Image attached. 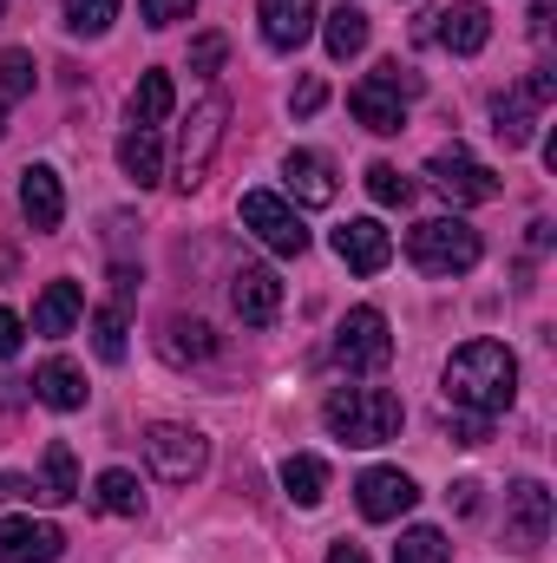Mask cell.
<instances>
[{
  "label": "cell",
  "mask_w": 557,
  "mask_h": 563,
  "mask_svg": "<svg viewBox=\"0 0 557 563\" xmlns=\"http://www.w3.org/2000/svg\"><path fill=\"white\" fill-rule=\"evenodd\" d=\"M518 400V361L505 341H466L452 361H446V407H466V413H505Z\"/></svg>",
  "instance_id": "6da1fadb"
},
{
  "label": "cell",
  "mask_w": 557,
  "mask_h": 563,
  "mask_svg": "<svg viewBox=\"0 0 557 563\" xmlns=\"http://www.w3.org/2000/svg\"><path fill=\"white\" fill-rule=\"evenodd\" d=\"M321 426H328L335 439H348V445H387V439H401L407 407H401V394H387V387H335V394L321 400Z\"/></svg>",
  "instance_id": "7a4b0ae2"
},
{
  "label": "cell",
  "mask_w": 557,
  "mask_h": 563,
  "mask_svg": "<svg viewBox=\"0 0 557 563\" xmlns=\"http://www.w3.org/2000/svg\"><path fill=\"white\" fill-rule=\"evenodd\" d=\"M479 256H485V243L459 217H426L407 230V263L419 276H466V269H479Z\"/></svg>",
  "instance_id": "3957f363"
},
{
  "label": "cell",
  "mask_w": 557,
  "mask_h": 563,
  "mask_svg": "<svg viewBox=\"0 0 557 563\" xmlns=\"http://www.w3.org/2000/svg\"><path fill=\"white\" fill-rule=\"evenodd\" d=\"M419 92V79L401 66V59H381L354 92H348V112L368 125V132H381V139H394V132H407V99Z\"/></svg>",
  "instance_id": "277c9868"
},
{
  "label": "cell",
  "mask_w": 557,
  "mask_h": 563,
  "mask_svg": "<svg viewBox=\"0 0 557 563\" xmlns=\"http://www.w3.org/2000/svg\"><path fill=\"white\" fill-rule=\"evenodd\" d=\"M387 361H394L387 314H381V308H348L341 328H335V367H341V374H381Z\"/></svg>",
  "instance_id": "5b68a950"
},
{
  "label": "cell",
  "mask_w": 557,
  "mask_h": 563,
  "mask_svg": "<svg viewBox=\"0 0 557 563\" xmlns=\"http://www.w3.org/2000/svg\"><path fill=\"white\" fill-rule=\"evenodd\" d=\"M144 459L164 485H197L210 472V439L197 426H151L144 432Z\"/></svg>",
  "instance_id": "8992f818"
},
{
  "label": "cell",
  "mask_w": 557,
  "mask_h": 563,
  "mask_svg": "<svg viewBox=\"0 0 557 563\" xmlns=\"http://www.w3.org/2000/svg\"><path fill=\"white\" fill-rule=\"evenodd\" d=\"M243 230L263 243V250H276V256H302L308 250V223H302V210L276 197V190H243Z\"/></svg>",
  "instance_id": "52a82bcc"
},
{
  "label": "cell",
  "mask_w": 557,
  "mask_h": 563,
  "mask_svg": "<svg viewBox=\"0 0 557 563\" xmlns=\"http://www.w3.org/2000/svg\"><path fill=\"white\" fill-rule=\"evenodd\" d=\"M223 119H230V99H223V92H210V99L190 112V125H184V151H177V190H197V184L210 177L217 144H223Z\"/></svg>",
  "instance_id": "ba28073f"
},
{
  "label": "cell",
  "mask_w": 557,
  "mask_h": 563,
  "mask_svg": "<svg viewBox=\"0 0 557 563\" xmlns=\"http://www.w3.org/2000/svg\"><path fill=\"white\" fill-rule=\"evenodd\" d=\"M426 177H433V190L439 197H452V203H492L505 184H499V170H485L472 151H459V144H446V151H433L426 157Z\"/></svg>",
  "instance_id": "9c48e42d"
},
{
  "label": "cell",
  "mask_w": 557,
  "mask_h": 563,
  "mask_svg": "<svg viewBox=\"0 0 557 563\" xmlns=\"http://www.w3.org/2000/svg\"><path fill=\"white\" fill-rule=\"evenodd\" d=\"M354 505H361L368 525H394V518H407L419 505V485L401 465H368V472L354 478Z\"/></svg>",
  "instance_id": "30bf717a"
},
{
  "label": "cell",
  "mask_w": 557,
  "mask_h": 563,
  "mask_svg": "<svg viewBox=\"0 0 557 563\" xmlns=\"http://www.w3.org/2000/svg\"><path fill=\"white\" fill-rule=\"evenodd\" d=\"M505 531H512L518 551H545V538H551V492L538 478H518L505 492Z\"/></svg>",
  "instance_id": "8fae6325"
},
{
  "label": "cell",
  "mask_w": 557,
  "mask_h": 563,
  "mask_svg": "<svg viewBox=\"0 0 557 563\" xmlns=\"http://www.w3.org/2000/svg\"><path fill=\"white\" fill-rule=\"evenodd\" d=\"M335 256H341L354 276H381V269L394 263V236H387L374 217H348V223L335 230Z\"/></svg>",
  "instance_id": "7c38bea8"
},
{
  "label": "cell",
  "mask_w": 557,
  "mask_h": 563,
  "mask_svg": "<svg viewBox=\"0 0 557 563\" xmlns=\"http://www.w3.org/2000/svg\"><path fill=\"white\" fill-rule=\"evenodd\" d=\"M426 33H433L446 53H466V59H472V53H485V40H492V13H485L479 0H452V7L433 13Z\"/></svg>",
  "instance_id": "4fadbf2b"
},
{
  "label": "cell",
  "mask_w": 557,
  "mask_h": 563,
  "mask_svg": "<svg viewBox=\"0 0 557 563\" xmlns=\"http://www.w3.org/2000/svg\"><path fill=\"white\" fill-rule=\"evenodd\" d=\"M66 531L40 518H0V563H59Z\"/></svg>",
  "instance_id": "5bb4252c"
},
{
  "label": "cell",
  "mask_w": 557,
  "mask_h": 563,
  "mask_svg": "<svg viewBox=\"0 0 557 563\" xmlns=\"http://www.w3.org/2000/svg\"><path fill=\"white\" fill-rule=\"evenodd\" d=\"M282 184H288V197L302 203V210H328L335 203V164L321 157V151H288L282 157Z\"/></svg>",
  "instance_id": "9a60e30c"
},
{
  "label": "cell",
  "mask_w": 557,
  "mask_h": 563,
  "mask_svg": "<svg viewBox=\"0 0 557 563\" xmlns=\"http://www.w3.org/2000/svg\"><path fill=\"white\" fill-rule=\"evenodd\" d=\"M26 387H33V400H40V407H53V413H79V407H86V394H92V387H86V367H79V361H66V354L40 361Z\"/></svg>",
  "instance_id": "2e32d148"
},
{
  "label": "cell",
  "mask_w": 557,
  "mask_h": 563,
  "mask_svg": "<svg viewBox=\"0 0 557 563\" xmlns=\"http://www.w3.org/2000/svg\"><path fill=\"white\" fill-rule=\"evenodd\" d=\"M230 308L243 314V328H270V321L282 314V282H276V269H263V263L237 269V276H230Z\"/></svg>",
  "instance_id": "e0dca14e"
},
{
  "label": "cell",
  "mask_w": 557,
  "mask_h": 563,
  "mask_svg": "<svg viewBox=\"0 0 557 563\" xmlns=\"http://www.w3.org/2000/svg\"><path fill=\"white\" fill-rule=\"evenodd\" d=\"M20 210H26L33 230H59V217H66V184H59L53 164H26V177H20Z\"/></svg>",
  "instance_id": "ac0fdd59"
},
{
  "label": "cell",
  "mask_w": 557,
  "mask_h": 563,
  "mask_svg": "<svg viewBox=\"0 0 557 563\" xmlns=\"http://www.w3.org/2000/svg\"><path fill=\"white\" fill-rule=\"evenodd\" d=\"M79 314H86V288H79V282H46L40 301H33V334L59 341V334L79 328Z\"/></svg>",
  "instance_id": "d6986e66"
},
{
  "label": "cell",
  "mask_w": 557,
  "mask_h": 563,
  "mask_svg": "<svg viewBox=\"0 0 557 563\" xmlns=\"http://www.w3.org/2000/svg\"><path fill=\"white\" fill-rule=\"evenodd\" d=\"M256 13H263V40H270L276 53H295V46L315 33V20H321L315 0H263Z\"/></svg>",
  "instance_id": "ffe728a7"
},
{
  "label": "cell",
  "mask_w": 557,
  "mask_h": 563,
  "mask_svg": "<svg viewBox=\"0 0 557 563\" xmlns=\"http://www.w3.org/2000/svg\"><path fill=\"white\" fill-rule=\"evenodd\" d=\"M119 170H125L139 190H151V184L164 177V144H157V132H151V125H132V132L119 139Z\"/></svg>",
  "instance_id": "44dd1931"
},
{
  "label": "cell",
  "mask_w": 557,
  "mask_h": 563,
  "mask_svg": "<svg viewBox=\"0 0 557 563\" xmlns=\"http://www.w3.org/2000/svg\"><path fill=\"white\" fill-rule=\"evenodd\" d=\"M282 492H288V505L315 511V505L328 498V465H321L315 452H288V459H282Z\"/></svg>",
  "instance_id": "7402d4cb"
},
{
  "label": "cell",
  "mask_w": 557,
  "mask_h": 563,
  "mask_svg": "<svg viewBox=\"0 0 557 563\" xmlns=\"http://www.w3.org/2000/svg\"><path fill=\"white\" fill-rule=\"evenodd\" d=\"M321 40H328L335 59H354V53L368 46V13H361L354 0H341L335 13H321Z\"/></svg>",
  "instance_id": "603a6c76"
},
{
  "label": "cell",
  "mask_w": 557,
  "mask_h": 563,
  "mask_svg": "<svg viewBox=\"0 0 557 563\" xmlns=\"http://www.w3.org/2000/svg\"><path fill=\"white\" fill-rule=\"evenodd\" d=\"M40 498H46V505H73V498H79V459H73V445H66V439H53V445H46Z\"/></svg>",
  "instance_id": "cb8c5ba5"
},
{
  "label": "cell",
  "mask_w": 557,
  "mask_h": 563,
  "mask_svg": "<svg viewBox=\"0 0 557 563\" xmlns=\"http://www.w3.org/2000/svg\"><path fill=\"white\" fill-rule=\"evenodd\" d=\"M164 354L184 367V361H210L217 354V334L204 328V321H184V314H171L164 321Z\"/></svg>",
  "instance_id": "d4e9b609"
},
{
  "label": "cell",
  "mask_w": 557,
  "mask_h": 563,
  "mask_svg": "<svg viewBox=\"0 0 557 563\" xmlns=\"http://www.w3.org/2000/svg\"><path fill=\"white\" fill-rule=\"evenodd\" d=\"M171 106H177V86H171V73H144L139 92H132V125H164L171 119Z\"/></svg>",
  "instance_id": "484cf974"
},
{
  "label": "cell",
  "mask_w": 557,
  "mask_h": 563,
  "mask_svg": "<svg viewBox=\"0 0 557 563\" xmlns=\"http://www.w3.org/2000/svg\"><path fill=\"white\" fill-rule=\"evenodd\" d=\"M92 498H99V511H112V518H139V511H144V492H139V478H132L125 465H112V472H99V485H92Z\"/></svg>",
  "instance_id": "4316f807"
},
{
  "label": "cell",
  "mask_w": 557,
  "mask_h": 563,
  "mask_svg": "<svg viewBox=\"0 0 557 563\" xmlns=\"http://www.w3.org/2000/svg\"><path fill=\"white\" fill-rule=\"evenodd\" d=\"M394 563H452V544H446V531H433V525H414V531H401V544H394Z\"/></svg>",
  "instance_id": "83f0119b"
},
{
  "label": "cell",
  "mask_w": 557,
  "mask_h": 563,
  "mask_svg": "<svg viewBox=\"0 0 557 563\" xmlns=\"http://www.w3.org/2000/svg\"><path fill=\"white\" fill-rule=\"evenodd\" d=\"M532 112H538V106H532L525 92H512V99H492V132H499L505 144H532Z\"/></svg>",
  "instance_id": "f1b7e54d"
},
{
  "label": "cell",
  "mask_w": 557,
  "mask_h": 563,
  "mask_svg": "<svg viewBox=\"0 0 557 563\" xmlns=\"http://www.w3.org/2000/svg\"><path fill=\"white\" fill-rule=\"evenodd\" d=\"M368 197L374 203H387V210H407L414 203V177H401V164H368Z\"/></svg>",
  "instance_id": "f546056e"
},
{
  "label": "cell",
  "mask_w": 557,
  "mask_h": 563,
  "mask_svg": "<svg viewBox=\"0 0 557 563\" xmlns=\"http://www.w3.org/2000/svg\"><path fill=\"white\" fill-rule=\"evenodd\" d=\"M92 354L106 367L125 361V308H92Z\"/></svg>",
  "instance_id": "4dcf8cb0"
},
{
  "label": "cell",
  "mask_w": 557,
  "mask_h": 563,
  "mask_svg": "<svg viewBox=\"0 0 557 563\" xmlns=\"http://www.w3.org/2000/svg\"><path fill=\"white\" fill-rule=\"evenodd\" d=\"M33 79H40L33 53H26V46H7V53H0V106L26 99V92H33Z\"/></svg>",
  "instance_id": "1f68e13d"
},
{
  "label": "cell",
  "mask_w": 557,
  "mask_h": 563,
  "mask_svg": "<svg viewBox=\"0 0 557 563\" xmlns=\"http://www.w3.org/2000/svg\"><path fill=\"white\" fill-rule=\"evenodd\" d=\"M112 20H119V0H66V33L79 40H99Z\"/></svg>",
  "instance_id": "d6a6232c"
},
{
  "label": "cell",
  "mask_w": 557,
  "mask_h": 563,
  "mask_svg": "<svg viewBox=\"0 0 557 563\" xmlns=\"http://www.w3.org/2000/svg\"><path fill=\"white\" fill-rule=\"evenodd\" d=\"M446 432H452V445H485L492 439V420L485 413H466V407H446Z\"/></svg>",
  "instance_id": "836d02e7"
},
{
  "label": "cell",
  "mask_w": 557,
  "mask_h": 563,
  "mask_svg": "<svg viewBox=\"0 0 557 563\" xmlns=\"http://www.w3.org/2000/svg\"><path fill=\"white\" fill-rule=\"evenodd\" d=\"M223 59H230V40L223 33H197L190 40V73H217Z\"/></svg>",
  "instance_id": "e575fe53"
},
{
  "label": "cell",
  "mask_w": 557,
  "mask_h": 563,
  "mask_svg": "<svg viewBox=\"0 0 557 563\" xmlns=\"http://www.w3.org/2000/svg\"><path fill=\"white\" fill-rule=\"evenodd\" d=\"M190 7L197 0H139L144 26H177V20H190Z\"/></svg>",
  "instance_id": "d590c367"
},
{
  "label": "cell",
  "mask_w": 557,
  "mask_h": 563,
  "mask_svg": "<svg viewBox=\"0 0 557 563\" xmlns=\"http://www.w3.org/2000/svg\"><path fill=\"white\" fill-rule=\"evenodd\" d=\"M288 106H295V119H315V112H321V106H328V86H321V79H302V86H295V99H288Z\"/></svg>",
  "instance_id": "8d00e7d4"
},
{
  "label": "cell",
  "mask_w": 557,
  "mask_h": 563,
  "mask_svg": "<svg viewBox=\"0 0 557 563\" xmlns=\"http://www.w3.org/2000/svg\"><path fill=\"white\" fill-rule=\"evenodd\" d=\"M20 341H26L20 314H13V308H0V361H13V354H20Z\"/></svg>",
  "instance_id": "74e56055"
},
{
  "label": "cell",
  "mask_w": 557,
  "mask_h": 563,
  "mask_svg": "<svg viewBox=\"0 0 557 563\" xmlns=\"http://www.w3.org/2000/svg\"><path fill=\"white\" fill-rule=\"evenodd\" d=\"M0 498H13V505H20V498H40V485H33V478H20V472H0Z\"/></svg>",
  "instance_id": "f35d334b"
},
{
  "label": "cell",
  "mask_w": 557,
  "mask_h": 563,
  "mask_svg": "<svg viewBox=\"0 0 557 563\" xmlns=\"http://www.w3.org/2000/svg\"><path fill=\"white\" fill-rule=\"evenodd\" d=\"M446 498H452V505H459V511H479V485H472V478H459V485H452V492H446Z\"/></svg>",
  "instance_id": "ab89813d"
},
{
  "label": "cell",
  "mask_w": 557,
  "mask_h": 563,
  "mask_svg": "<svg viewBox=\"0 0 557 563\" xmlns=\"http://www.w3.org/2000/svg\"><path fill=\"white\" fill-rule=\"evenodd\" d=\"M328 563H368V551H361V544H335V551H328Z\"/></svg>",
  "instance_id": "60d3db41"
},
{
  "label": "cell",
  "mask_w": 557,
  "mask_h": 563,
  "mask_svg": "<svg viewBox=\"0 0 557 563\" xmlns=\"http://www.w3.org/2000/svg\"><path fill=\"white\" fill-rule=\"evenodd\" d=\"M13 387H20V380H0V407H13V400H20Z\"/></svg>",
  "instance_id": "b9f144b4"
},
{
  "label": "cell",
  "mask_w": 557,
  "mask_h": 563,
  "mask_svg": "<svg viewBox=\"0 0 557 563\" xmlns=\"http://www.w3.org/2000/svg\"><path fill=\"white\" fill-rule=\"evenodd\" d=\"M0 132H7V106H0Z\"/></svg>",
  "instance_id": "7bdbcfd3"
},
{
  "label": "cell",
  "mask_w": 557,
  "mask_h": 563,
  "mask_svg": "<svg viewBox=\"0 0 557 563\" xmlns=\"http://www.w3.org/2000/svg\"><path fill=\"white\" fill-rule=\"evenodd\" d=\"M0 20H7V0H0Z\"/></svg>",
  "instance_id": "ee69618b"
}]
</instances>
